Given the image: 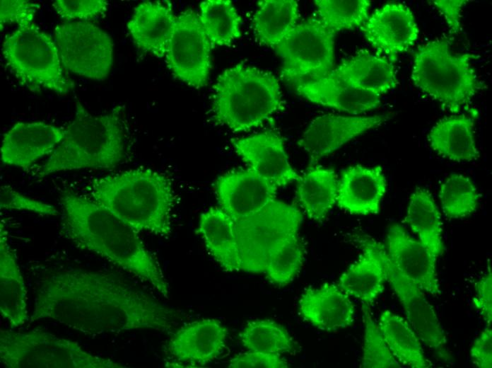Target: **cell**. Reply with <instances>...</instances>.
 I'll use <instances>...</instances> for the list:
<instances>
[{
	"label": "cell",
	"instance_id": "cell-1",
	"mask_svg": "<svg viewBox=\"0 0 492 368\" xmlns=\"http://www.w3.org/2000/svg\"><path fill=\"white\" fill-rule=\"evenodd\" d=\"M182 314L119 275L67 269L39 281L30 323L49 319L89 335L132 330H172Z\"/></svg>",
	"mask_w": 492,
	"mask_h": 368
},
{
	"label": "cell",
	"instance_id": "cell-2",
	"mask_svg": "<svg viewBox=\"0 0 492 368\" xmlns=\"http://www.w3.org/2000/svg\"><path fill=\"white\" fill-rule=\"evenodd\" d=\"M60 235L151 285L165 298L170 287L161 268L134 228L90 197L63 191Z\"/></svg>",
	"mask_w": 492,
	"mask_h": 368
},
{
	"label": "cell",
	"instance_id": "cell-3",
	"mask_svg": "<svg viewBox=\"0 0 492 368\" xmlns=\"http://www.w3.org/2000/svg\"><path fill=\"white\" fill-rule=\"evenodd\" d=\"M90 197L138 232L170 234L174 191L159 172L139 168L96 178Z\"/></svg>",
	"mask_w": 492,
	"mask_h": 368
},
{
	"label": "cell",
	"instance_id": "cell-4",
	"mask_svg": "<svg viewBox=\"0 0 492 368\" xmlns=\"http://www.w3.org/2000/svg\"><path fill=\"white\" fill-rule=\"evenodd\" d=\"M123 107L117 106L101 115H93L81 101L65 127V134L37 176L84 168H111L124 154Z\"/></svg>",
	"mask_w": 492,
	"mask_h": 368
},
{
	"label": "cell",
	"instance_id": "cell-5",
	"mask_svg": "<svg viewBox=\"0 0 492 368\" xmlns=\"http://www.w3.org/2000/svg\"><path fill=\"white\" fill-rule=\"evenodd\" d=\"M213 88V119L233 131H247L260 125L281 105L277 78L244 64L224 70Z\"/></svg>",
	"mask_w": 492,
	"mask_h": 368
},
{
	"label": "cell",
	"instance_id": "cell-6",
	"mask_svg": "<svg viewBox=\"0 0 492 368\" xmlns=\"http://www.w3.org/2000/svg\"><path fill=\"white\" fill-rule=\"evenodd\" d=\"M450 41L442 38L421 45L415 53L411 78L414 86L438 101L443 109L457 113L481 88L469 53L454 54Z\"/></svg>",
	"mask_w": 492,
	"mask_h": 368
},
{
	"label": "cell",
	"instance_id": "cell-7",
	"mask_svg": "<svg viewBox=\"0 0 492 368\" xmlns=\"http://www.w3.org/2000/svg\"><path fill=\"white\" fill-rule=\"evenodd\" d=\"M1 52L15 77L30 91L42 88L64 95L73 89L55 40L35 21L17 25L6 35Z\"/></svg>",
	"mask_w": 492,
	"mask_h": 368
},
{
	"label": "cell",
	"instance_id": "cell-8",
	"mask_svg": "<svg viewBox=\"0 0 492 368\" xmlns=\"http://www.w3.org/2000/svg\"><path fill=\"white\" fill-rule=\"evenodd\" d=\"M0 359L8 368L126 367L40 328L28 332L1 329Z\"/></svg>",
	"mask_w": 492,
	"mask_h": 368
},
{
	"label": "cell",
	"instance_id": "cell-9",
	"mask_svg": "<svg viewBox=\"0 0 492 368\" xmlns=\"http://www.w3.org/2000/svg\"><path fill=\"white\" fill-rule=\"evenodd\" d=\"M302 221L296 207L276 198L259 211L234 221L241 270L264 272L269 250L282 238L298 233Z\"/></svg>",
	"mask_w": 492,
	"mask_h": 368
},
{
	"label": "cell",
	"instance_id": "cell-10",
	"mask_svg": "<svg viewBox=\"0 0 492 368\" xmlns=\"http://www.w3.org/2000/svg\"><path fill=\"white\" fill-rule=\"evenodd\" d=\"M335 35L318 18L297 24L273 49L282 59L281 77L296 85L328 75L334 67Z\"/></svg>",
	"mask_w": 492,
	"mask_h": 368
},
{
	"label": "cell",
	"instance_id": "cell-11",
	"mask_svg": "<svg viewBox=\"0 0 492 368\" xmlns=\"http://www.w3.org/2000/svg\"><path fill=\"white\" fill-rule=\"evenodd\" d=\"M63 67L67 71L93 81H104L114 61L110 35L88 21H64L54 31Z\"/></svg>",
	"mask_w": 492,
	"mask_h": 368
},
{
	"label": "cell",
	"instance_id": "cell-12",
	"mask_svg": "<svg viewBox=\"0 0 492 368\" xmlns=\"http://www.w3.org/2000/svg\"><path fill=\"white\" fill-rule=\"evenodd\" d=\"M212 47L198 14L187 9L176 18L165 62L177 79L199 88L209 79Z\"/></svg>",
	"mask_w": 492,
	"mask_h": 368
},
{
	"label": "cell",
	"instance_id": "cell-13",
	"mask_svg": "<svg viewBox=\"0 0 492 368\" xmlns=\"http://www.w3.org/2000/svg\"><path fill=\"white\" fill-rule=\"evenodd\" d=\"M380 251L386 281L397 294L410 325L426 346L433 349L442 360H449L450 354L446 347V337L433 307L423 291L394 266L381 243Z\"/></svg>",
	"mask_w": 492,
	"mask_h": 368
},
{
	"label": "cell",
	"instance_id": "cell-14",
	"mask_svg": "<svg viewBox=\"0 0 492 368\" xmlns=\"http://www.w3.org/2000/svg\"><path fill=\"white\" fill-rule=\"evenodd\" d=\"M361 29L377 54L386 55L392 64L414 45L419 33L411 10L399 3H389L375 10Z\"/></svg>",
	"mask_w": 492,
	"mask_h": 368
},
{
	"label": "cell",
	"instance_id": "cell-15",
	"mask_svg": "<svg viewBox=\"0 0 492 368\" xmlns=\"http://www.w3.org/2000/svg\"><path fill=\"white\" fill-rule=\"evenodd\" d=\"M390 118L387 114L369 117L323 115L310 122L298 144L308 153L310 165H314L350 140L381 125Z\"/></svg>",
	"mask_w": 492,
	"mask_h": 368
},
{
	"label": "cell",
	"instance_id": "cell-16",
	"mask_svg": "<svg viewBox=\"0 0 492 368\" xmlns=\"http://www.w3.org/2000/svg\"><path fill=\"white\" fill-rule=\"evenodd\" d=\"M64 134V127L45 122H18L4 134L1 160L4 165L28 170L37 160L50 155Z\"/></svg>",
	"mask_w": 492,
	"mask_h": 368
},
{
	"label": "cell",
	"instance_id": "cell-17",
	"mask_svg": "<svg viewBox=\"0 0 492 368\" xmlns=\"http://www.w3.org/2000/svg\"><path fill=\"white\" fill-rule=\"evenodd\" d=\"M277 187L250 168L228 172L216 182L221 208L234 221L250 216L275 199Z\"/></svg>",
	"mask_w": 492,
	"mask_h": 368
},
{
	"label": "cell",
	"instance_id": "cell-18",
	"mask_svg": "<svg viewBox=\"0 0 492 368\" xmlns=\"http://www.w3.org/2000/svg\"><path fill=\"white\" fill-rule=\"evenodd\" d=\"M237 154L259 175L277 188L298 180L289 163L283 137L272 130L232 140Z\"/></svg>",
	"mask_w": 492,
	"mask_h": 368
},
{
	"label": "cell",
	"instance_id": "cell-19",
	"mask_svg": "<svg viewBox=\"0 0 492 368\" xmlns=\"http://www.w3.org/2000/svg\"><path fill=\"white\" fill-rule=\"evenodd\" d=\"M386 239V252L394 266L423 292L439 295L436 260L423 244L399 224L389 228Z\"/></svg>",
	"mask_w": 492,
	"mask_h": 368
},
{
	"label": "cell",
	"instance_id": "cell-20",
	"mask_svg": "<svg viewBox=\"0 0 492 368\" xmlns=\"http://www.w3.org/2000/svg\"><path fill=\"white\" fill-rule=\"evenodd\" d=\"M387 186L380 166H349L338 180L337 205L353 214H377Z\"/></svg>",
	"mask_w": 492,
	"mask_h": 368
},
{
	"label": "cell",
	"instance_id": "cell-21",
	"mask_svg": "<svg viewBox=\"0 0 492 368\" xmlns=\"http://www.w3.org/2000/svg\"><path fill=\"white\" fill-rule=\"evenodd\" d=\"M299 313L317 328L333 332L350 326L355 309L346 293L334 284L308 288L299 301Z\"/></svg>",
	"mask_w": 492,
	"mask_h": 368
},
{
	"label": "cell",
	"instance_id": "cell-22",
	"mask_svg": "<svg viewBox=\"0 0 492 368\" xmlns=\"http://www.w3.org/2000/svg\"><path fill=\"white\" fill-rule=\"evenodd\" d=\"M355 241L363 253L341 275L337 285L348 296L369 306L383 292L386 281L380 242L367 236H357Z\"/></svg>",
	"mask_w": 492,
	"mask_h": 368
},
{
	"label": "cell",
	"instance_id": "cell-23",
	"mask_svg": "<svg viewBox=\"0 0 492 368\" xmlns=\"http://www.w3.org/2000/svg\"><path fill=\"white\" fill-rule=\"evenodd\" d=\"M177 16L169 4L144 1L135 7L127 29L137 47L157 58L165 57Z\"/></svg>",
	"mask_w": 492,
	"mask_h": 368
},
{
	"label": "cell",
	"instance_id": "cell-24",
	"mask_svg": "<svg viewBox=\"0 0 492 368\" xmlns=\"http://www.w3.org/2000/svg\"><path fill=\"white\" fill-rule=\"evenodd\" d=\"M228 329L214 318L192 322L179 330L167 345L178 360L206 364L223 350Z\"/></svg>",
	"mask_w": 492,
	"mask_h": 368
},
{
	"label": "cell",
	"instance_id": "cell-25",
	"mask_svg": "<svg viewBox=\"0 0 492 368\" xmlns=\"http://www.w3.org/2000/svg\"><path fill=\"white\" fill-rule=\"evenodd\" d=\"M295 88L312 103L349 114L369 111L380 103V96L355 88L330 74L299 83Z\"/></svg>",
	"mask_w": 492,
	"mask_h": 368
},
{
	"label": "cell",
	"instance_id": "cell-26",
	"mask_svg": "<svg viewBox=\"0 0 492 368\" xmlns=\"http://www.w3.org/2000/svg\"><path fill=\"white\" fill-rule=\"evenodd\" d=\"M0 312L11 328L29 321L27 290L16 253L8 242L4 222L0 224Z\"/></svg>",
	"mask_w": 492,
	"mask_h": 368
},
{
	"label": "cell",
	"instance_id": "cell-27",
	"mask_svg": "<svg viewBox=\"0 0 492 368\" xmlns=\"http://www.w3.org/2000/svg\"><path fill=\"white\" fill-rule=\"evenodd\" d=\"M329 74L355 88L379 96L390 91L397 84L393 64L367 50H361L343 60Z\"/></svg>",
	"mask_w": 492,
	"mask_h": 368
},
{
	"label": "cell",
	"instance_id": "cell-28",
	"mask_svg": "<svg viewBox=\"0 0 492 368\" xmlns=\"http://www.w3.org/2000/svg\"><path fill=\"white\" fill-rule=\"evenodd\" d=\"M474 120L465 114L438 121L428 134L432 149L438 155L455 161H471L479 156L474 134Z\"/></svg>",
	"mask_w": 492,
	"mask_h": 368
},
{
	"label": "cell",
	"instance_id": "cell-29",
	"mask_svg": "<svg viewBox=\"0 0 492 368\" xmlns=\"http://www.w3.org/2000/svg\"><path fill=\"white\" fill-rule=\"evenodd\" d=\"M198 232L216 262L226 271L241 270L234 220L221 208L210 207L199 219Z\"/></svg>",
	"mask_w": 492,
	"mask_h": 368
},
{
	"label": "cell",
	"instance_id": "cell-30",
	"mask_svg": "<svg viewBox=\"0 0 492 368\" xmlns=\"http://www.w3.org/2000/svg\"><path fill=\"white\" fill-rule=\"evenodd\" d=\"M404 222L435 260L443 252L441 215L431 193L417 188L411 195Z\"/></svg>",
	"mask_w": 492,
	"mask_h": 368
},
{
	"label": "cell",
	"instance_id": "cell-31",
	"mask_svg": "<svg viewBox=\"0 0 492 368\" xmlns=\"http://www.w3.org/2000/svg\"><path fill=\"white\" fill-rule=\"evenodd\" d=\"M299 202L307 216L322 222L336 203L338 180L334 171L312 167L298 180Z\"/></svg>",
	"mask_w": 492,
	"mask_h": 368
},
{
	"label": "cell",
	"instance_id": "cell-32",
	"mask_svg": "<svg viewBox=\"0 0 492 368\" xmlns=\"http://www.w3.org/2000/svg\"><path fill=\"white\" fill-rule=\"evenodd\" d=\"M252 25L256 38L274 49L298 24V5L294 0H263L258 3Z\"/></svg>",
	"mask_w": 492,
	"mask_h": 368
},
{
	"label": "cell",
	"instance_id": "cell-33",
	"mask_svg": "<svg viewBox=\"0 0 492 368\" xmlns=\"http://www.w3.org/2000/svg\"><path fill=\"white\" fill-rule=\"evenodd\" d=\"M378 327L396 360L412 368H427L433 366L424 355L418 336L402 316L385 311L379 319Z\"/></svg>",
	"mask_w": 492,
	"mask_h": 368
},
{
	"label": "cell",
	"instance_id": "cell-34",
	"mask_svg": "<svg viewBox=\"0 0 492 368\" xmlns=\"http://www.w3.org/2000/svg\"><path fill=\"white\" fill-rule=\"evenodd\" d=\"M198 16L213 47L229 45L241 36V18L230 1H204Z\"/></svg>",
	"mask_w": 492,
	"mask_h": 368
},
{
	"label": "cell",
	"instance_id": "cell-35",
	"mask_svg": "<svg viewBox=\"0 0 492 368\" xmlns=\"http://www.w3.org/2000/svg\"><path fill=\"white\" fill-rule=\"evenodd\" d=\"M303 252L298 233L278 241L269 251L264 272L269 281L279 286L288 284L300 270Z\"/></svg>",
	"mask_w": 492,
	"mask_h": 368
},
{
	"label": "cell",
	"instance_id": "cell-36",
	"mask_svg": "<svg viewBox=\"0 0 492 368\" xmlns=\"http://www.w3.org/2000/svg\"><path fill=\"white\" fill-rule=\"evenodd\" d=\"M240 337L242 345L251 351L281 355L291 352L294 346L293 338L288 331L270 319L248 323Z\"/></svg>",
	"mask_w": 492,
	"mask_h": 368
},
{
	"label": "cell",
	"instance_id": "cell-37",
	"mask_svg": "<svg viewBox=\"0 0 492 368\" xmlns=\"http://www.w3.org/2000/svg\"><path fill=\"white\" fill-rule=\"evenodd\" d=\"M320 21L336 33L361 26L368 18L370 1L368 0H316Z\"/></svg>",
	"mask_w": 492,
	"mask_h": 368
},
{
	"label": "cell",
	"instance_id": "cell-38",
	"mask_svg": "<svg viewBox=\"0 0 492 368\" xmlns=\"http://www.w3.org/2000/svg\"><path fill=\"white\" fill-rule=\"evenodd\" d=\"M479 197L471 180L461 174H451L439 191L443 211L450 219L462 218L472 214L477 207Z\"/></svg>",
	"mask_w": 492,
	"mask_h": 368
},
{
	"label": "cell",
	"instance_id": "cell-39",
	"mask_svg": "<svg viewBox=\"0 0 492 368\" xmlns=\"http://www.w3.org/2000/svg\"><path fill=\"white\" fill-rule=\"evenodd\" d=\"M368 306L363 304L364 345L361 367L364 368H398L400 363L387 347L378 325L373 321Z\"/></svg>",
	"mask_w": 492,
	"mask_h": 368
},
{
	"label": "cell",
	"instance_id": "cell-40",
	"mask_svg": "<svg viewBox=\"0 0 492 368\" xmlns=\"http://www.w3.org/2000/svg\"><path fill=\"white\" fill-rule=\"evenodd\" d=\"M105 0H57L52 4L57 14L65 21H88L103 15L108 7Z\"/></svg>",
	"mask_w": 492,
	"mask_h": 368
},
{
	"label": "cell",
	"instance_id": "cell-41",
	"mask_svg": "<svg viewBox=\"0 0 492 368\" xmlns=\"http://www.w3.org/2000/svg\"><path fill=\"white\" fill-rule=\"evenodd\" d=\"M0 206L1 209L25 211L46 216H57L60 213L54 206L24 195L8 185L1 187Z\"/></svg>",
	"mask_w": 492,
	"mask_h": 368
},
{
	"label": "cell",
	"instance_id": "cell-42",
	"mask_svg": "<svg viewBox=\"0 0 492 368\" xmlns=\"http://www.w3.org/2000/svg\"><path fill=\"white\" fill-rule=\"evenodd\" d=\"M0 2L1 30L6 25H19L35 21V4L25 0H1Z\"/></svg>",
	"mask_w": 492,
	"mask_h": 368
},
{
	"label": "cell",
	"instance_id": "cell-43",
	"mask_svg": "<svg viewBox=\"0 0 492 368\" xmlns=\"http://www.w3.org/2000/svg\"><path fill=\"white\" fill-rule=\"evenodd\" d=\"M231 368H287L286 361L279 354L251 351L240 354L230 360Z\"/></svg>",
	"mask_w": 492,
	"mask_h": 368
},
{
	"label": "cell",
	"instance_id": "cell-44",
	"mask_svg": "<svg viewBox=\"0 0 492 368\" xmlns=\"http://www.w3.org/2000/svg\"><path fill=\"white\" fill-rule=\"evenodd\" d=\"M476 296L474 306L483 317L486 326L491 327L492 322V274L490 262L485 275L474 283Z\"/></svg>",
	"mask_w": 492,
	"mask_h": 368
},
{
	"label": "cell",
	"instance_id": "cell-45",
	"mask_svg": "<svg viewBox=\"0 0 492 368\" xmlns=\"http://www.w3.org/2000/svg\"><path fill=\"white\" fill-rule=\"evenodd\" d=\"M470 355L474 364L479 368L492 367V329H485L474 342Z\"/></svg>",
	"mask_w": 492,
	"mask_h": 368
},
{
	"label": "cell",
	"instance_id": "cell-46",
	"mask_svg": "<svg viewBox=\"0 0 492 368\" xmlns=\"http://www.w3.org/2000/svg\"><path fill=\"white\" fill-rule=\"evenodd\" d=\"M433 4L443 14L445 21L452 33L460 31V16L463 6L468 2L466 0H435Z\"/></svg>",
	"mask_w": 492,
	"mask_h": 368
}]
</instances>
